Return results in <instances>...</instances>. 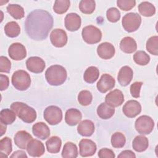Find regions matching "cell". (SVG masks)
Instances as JSON below:
<instances>
[{"label":"cell","instance_id":"obj_1","mask_svg":"<svg viewBox=\"0 0 158 158\" xmlns=\"http://www.w3.org/2000/svg\"><path fill=\"white\" fill-rule=\"evenodd\" d=\"M53 17L46 10L36 9L27 17L25 29L32 40L40 41L46 39L53 27Z\"/></svg>","mask_w":158,"mask_h":158},{"label":"cell","instance_id":"obj_2","mask_svg":"<svg viewBox=\"0 0 158 158\" xmlns=\"http://www.w3.org/2000/svg\"><path fill=\"white\" fill-rule=\"evenodd\" d=\"M67 71L60 65H53L48 68L45 72L47 82L52 86H59L63 84L67 79Z\"/></svg>","mask_w":158,"mask_h":158},{"label":"cell","instance_id":"obj_3","mask_svg":"<svg viewBox=\"0 0 158 158\" xmlns=\"http://www.w3.org/2000/svg\"><path fill=\"white\" fill-rule=\"evenodd\" d=\"M10 109L23 122L31 123L36 118V112L33 107L22 102H14L11 104Z\"/></svg>","mask_w":158,"mask_h":158},{"label":"cell","instance_id":"obj_4","mask_svg":"<svg viewBox=\"0 0 158 158\" xmlns=\"http://www.w3.org/2000/svg\"><path fill=\"white\" fill-rule=\"evenodd\" d=\"M12 84L17 90L25 91L30 86V76L28 73L25 70H17L12 76Z\"/></svg>","mask_w":158,"mask_h":158},{"label":"cell","instance_id":"obj_5","mask_svg":"<svg viewBox=\"0 0 158 158\" xmlns=\"http://www.w3.org/2000/svg\"><path fill=\"white\" fill-rule=\"evenodd\" d=\"M141 23V16L135 12L126 14L122 18V24L124 30L129 33L136 31Z\"/></svg>","mask_w":158,"mask_h":158},{"label":"cell","instance_id":"obj_6","mask_svg":"<svg viewBox=\"0 0 158 158\" xmlns=\"http://www.w3.org/2000/svg\"><path fill=\"white\" fill-rule=\"evenodd\" d=\"M83 40L89 44L99 43L102 38L101 31L94 25L85 27L81 31Z\"/></svg>","mask_w":158,"mask_h":158},{"label":"cell","instance_id":"obj_7","mask_svg":"<svg viewBox=\"0 0 158 158\" xmlns=\"http://www.w3.org/2000/svg\"><path fill=\"white\" fill-rule=\"evenodd\" d=\"M135 127L138 133L141 135H148L153 130L154 122L153 119L148 115H141L136 120Z\"/></svg>","mask_w":158,"mask_h":158},{"label":"cell","instance_id":"obj_8","mask_svg":"<svg viewBox=\"0 0 158 158\" xmlns=\"http://www.w3.org/2000/svg\"><path fill=\"white\" fill-rule=\"evenodd\" d=\"M45 120L51 125L59 123L62 119V112L60 107L56 106H49L44 111Z\"/></svg>","mask_w":158,"mask_h":158},{"label":"cell","instance_id":"obj_9","mask_svg":"<svg viewBox=\"0 0 158 158\" xmlns=\"http://www.w3.org/2000/svg\"><path fill=\"white\" fill-rule=\"evenodd\" d=\"M67 35L66 32L60 28L53 30L50 34V40L53 46L57 48H62L67 43Z\"/></svg>","mask_w":158,"mask_h":158},{"label":"cell","instance_id":"obj_10","mask_svg":"<svg viewBox=\"0 0 158 158\" xmlns=\"http://www.w3.org/2000/svg\"><path fill=\"white\" fill-rule=\"evenodd\" d=\"M26 67L30 72L35 73H40L43 72L46 65L45 62L41 57L33 56L27 60Z\"/></svg>","mask_w":158,"mask_h":158},{"label":"cell","instance_id":"obj_11","mask_svg":"<svg viewBox=\"0 0 158 158\" xmlns=\"http://www.w3.org/2000/svg\"><path fill=\"white\" fill-rule=\"evenodd\" d=\"M9 57L14 60H21L27 56L25 47L19 43H14L10 45L8 49Z\"/></svg>","mask_w":158,"mask_h":158},{"label":"cell","instance_id":"obj_12","mask_svg":"<svg viewBox=\"0 0 158 158\" xmlns=\"http://www.w3.org/2000/svg\"><path fill=\"white\" fill-rule=\"evenodd\" d=\"M123 101V94L120 90L117 89L111 91L105 97V102L112 107L121 106Z\"/></svg>","mask_w":158,"mask_h":158},{"label":"cell","instance_id":"obj_13","mask_svg":"<svg viewBox=\"0 0 158 158\" xmlns=\"http://www.w3.org/2000/svg\"><path fill=\"white\" fill-rule=\"evenodd\" d=\"M122 110L127 117L134 118L140 114L141 106L140 103L136 100H130L124 104Z\"/></svg>","mask_w":158,"mask_h":158},{"label":"cell","instance_id":"obj_14","mask_svg":"<svg viewBox=\"0 0 158 158\" xmlns=\"http://www.w3.org/2000/svg\"><path fill=\"white\" fill-rule=\"evenodd\" d=\"M80 155L81 157H89L94 155L96 151V145L94 141L88 139H82L79 143Z\"/></svg>","mask_w":158,"mask_h":158},{"label":"cell","instance_id":"obj_15","mask_svg":"<svg viewBox=\"0 0 158 158\" xmlns=\"http://www.w3.org/2000/svg\"><path fill=\"white\" fill-rule=\"evenodd\" d=\"M115 79L111 75L105 73L101 77L96 86L100 93H105L109 90L112 89L115 86Z\"/></svg>","mask_w":158,"mask_h":158},{"label":"cell","instance_id":"obj_16","mask_svg":"<svg viewBox=\"0 0 158 158\" xmlns=\"http://www.w3.org/2000/svg\"><path fill=\"white\" fill-rule=\"evenodd\" d=\"M27 151L30 156L40 157L45 152L43 143L36 139H32L27 146Z\"/></svg>","mask_w":158,"mask_h":158},{"label":"cell","instance_id":"obj_17","mask_svg":"<svg viewBox=\"0 0 158 158\" xmlns=\"http://www.w3.org/2000/svg\"><path fill=\"white\" fill-rule=\"evenodd\" d=\"M66 29L70 31L78 30L81 24V19L79 15L76 13H69L66 15L64 20Z\"/></svg>","mask_w":158,"mask_h":158},{"label":"cell","instance_id":"obj_18","mask_svg":"<svg viewBox=\"0 0 158 158\" xmlns=\"http://www.w3.org/2000/svg\"><path fill=\"white\" fill-rule=\"evenodd\" d=\"M115 49L114 46L110 43L104 42L97 48V53L102 59H110L115 55Z\"/></svg>","mask_w":158,"mask_h":158},{"label":"cell","instance_id":"obj_19","mask_svg":"<svg viewBox=\"0 0 158 158\" xmlns=\"http://www.w3.org/2000/svg\"><path fill=\"white\" fill-rule=\"evenodd\" d=\"M133 76V72L131 68L125 65L120 69L117 76V80L121 86H126L128 85L132 80Z\"/></svg>","mask_w":158,"mask_h":158},{"label":"cell","instance_id":"obj_20","mask_svg":"<svg viewBox=\"0 0 158 158\" xmlns=\"http://www.w3.org/2000/svg\"><path fill=\"white\" fill-rule=\"evenodd\" d=\"M32 131L35 136L41 140L47 139L50 135V130L44 122H40L35 123L32 127Z\"/></svg>","mask_w":158,"mask_h":158},{"label":"cell","instance_id":"obj_21","mask_svg":"<svg viewBox=\"0 0 158 158\" xmlns=\"http://www.w3.org/2000/svg\"><path fill=\"white\" fill-rule=\"evenodd\" d=\"M32 138L31 135L29 133L24 130H20L15 135L14 143L20 149H25Z\"/></svg>","mask_w":158,"mask_h":158},{"label":"cell","instance_id":"obj_22","mask_svg":"<svg viewBox=\"0 0 158 158\" xmlns=\"http://www.w3.org/2000/svg\"><path fill=\"white\" fill-rule=\"evenodd\" d=\"M82 118L81 112L75 108L68 109L65 114V121L70 126H75L80 122Z\"/></svg>","mask_w":158,"mask_h":158},{"label":"cell","instance_id":"obj_23","mask_svg":"<svg viewBox=\"0 0 158 158\" xmlns=\"http://www.w3.org/2000/svg\"><path fill=\"white\" fill-rule=\"evenodd\" d=\"M77 131L83 136H90L94 131V124L90 120H84L78 125Z\"/></svg>","mask_w":158,"mask_h":158},{"label":"cell","instance_id":"obj_24","mask_svg":"<svg viewBox=\"0 0 158 158\" xmlns=\"http://www.w3.org/2000/svg\"><path fill=\"white\" fill-rule=\"evenodd\" d=\"M120 48L125 53L131 54L136 51L137 44L136 41L130 36L124 37L120 43Z\"/></svg>","mask_w":158,"mask_h":158},{"label":"cell","instance_id":"obj_25","mask_svg":"<svg viewBox=\"0 0 158 158\" xmlns=\"http://www.w3.org/2000/svg\"><path fill=\"white\" fill-rule=\"evenodd\" d=\"M115 113V109L106 102L101 103L97 108L98 115L102 119L107 120L110 118Z\"/></svg>","mask_w":158,"mask_h":158},{"label":"cell","instance_id":"obj_26","mask_svg":"<svg viewBox=\"0 0 158 158\" xmlns=\"http://www.w3.org/2000/svg\"><path fill=\"white\" fill-rule=\"evenodd\" d=\"M133 149L136 152H143L147 149L149 146L148 139L143 135H138L136 136L132 143Z\"/></svg>","mask_w":158,"mask_h":158},{"label":"cell","instance_id":"obj_27","mask_svg":"<svg viewBox=\"0 0 158 158\" xmlns=\"http://www.w3.org/2000/svg\"><path fill=\"white\" fill-rule=\"evenodd\" d=\"M62 145V141L58 136H54L49 138L46 141L47 151L52 154H56L59 152Z\"/></svg>","mask_w":158,"mask_h":158},{"label":"cell","instance_id":"obj_28","mask_svg":"<svg viewBox=\"0 0 158 158\" xmlns=\"http://www.w3.org/2000/svg\"><path fill=\"white\" fill-rule=\"evenodd\" d=\"M78 149L75 144L67 142L62 151V157L64 158H76L78 157Z\"/></svg>","mask_w":158,"mask_h":158},{"label":"cell","instance_id":"obj_29","mask_svg":"<svg viewBox=\"0 0 158 158\" xmlns=\"http://www.w3.org/2000/svg\"><path fill=\"white\" fill-rule=\"evenodd\" d=\"M99 75V69L94 66L88 67L84 72L83 79L88 83H93L98 78Z\"/></svg>","mask_w":158,"mask_h":158},{"label":"cell","instance_id":"obj_30","mask_svg":"<svg viewBox=\"0 0 158 158\" xmlns=\"http://www.w3.org/2000/svg\"><path fill=\"white\" fill-rule=\"evenodd\" d=\"M16 119L15 112L9 109H4L1 110L0 113L1 123L4 125H10Z\"/></svg>","mask_w":158,"mask_h":158},{"label":"cell","instance_id":"obj_31","mask_svg":"<svg viewBox=\"0 0 158 158\" xmlns=\"http://www.w3.org/2000/svg\"><path fill=\"white\" fill-rule=\"evenodd\" d=\"M4 32L8 37L15 38L19 35L20 28L16 22L11 21L5 25Z\"/></svg>","mask_w":158,"mask_h":158},{"label":"cell","instance_id":"obj_32","mask_svg":"<svg viewBox=\"0 0 158 158\" xmlns=\"http://www.w3.org/2000/svg\"><path fill=\"white\" fill-rule=\"evenodd\" d=\"M138 10L141 15L144 17H151L156 13L154 6L149 2L144 1L138 5Z\"/></svg>","mask_w":158,"mask_h":158},{"label":"cell","instance_id":"obj_33","mask_svg":"<svg viewBox=\"0 0 158 158\" xmlns=\"http://www.w3.org/2000/svg\"><path fill=\"white\" fill-rule=\"evenodd\" d=\"M7 11L15 19H20L25 15L23 8L19 4H9L7 6Z\"/></svg>","mask_w":158,"mask_h":158},{"label":"cell","instance_id":"obj_34","mask_svg":"<svg viewBox=\"0 0 158 158\" xmlns=\"http://www.w3.org/2000/svg\"><path fill=\"white\" fill-rule=\"evenodd\" d=\"M12 141L9 137H4L0 140L1 155L4 154L2 157H7L12 152Z\"/></svg>","mask_w":158,"mask_h":158},{"label":"cell","instance_id":"obj_35","mask_svg":"<svg viewBox=\"0 0 158 158\" xmlns=\"http://www.w3.org/2000/svg\"><path fill=\"white\" fill-rule=\"evenodd\" d=\"M96 2L93 0H81L79 3L80 11L85 14H91L95 10Z\"/></svg>","mask_w":158,"mask_h":158},{"label":"cell","instance_id":"obj_36","mask_svg":"<svg viewBox=\"0 0 158 158\" xmlns=\"http://www.w3.org/2000/svg\"><path fill=\"white\" fill-rule=\"evenodd\" d=\"M111 144L114 148H122L126 143L125 136L120 132H115L111 136Z\"/></svg>","mask_w":158,"mask_h":158},{"label":"cell","instance_id":"obj_37","mask_svg":"<svg viewBox=\"0 0 158 158\" xmlns=\"http://www.w3.org/2000/svg\"><path fill=\"white\" fill-rule=\"evenodd\" d=\"M70 4L69 0H56L53 6V10L58 14H64L67 11Z\"/></svg>","mask_w":158,"mask_h":158},{"label":"cell","instance_id":"obj_38","mask_svg":"<svg viewBox=\"0 0 158 158\" xmlns=\"http://www.w3.org/2000/svg\"><path fill=\"white\" fill-rule=\"evenodd\" d=\"M146 50L151 54L157 56L158 55V36H152L150 37L146 44Z\"/></svg>","mask_w":158,"mask_h":158},{"label":"cell","instance_id":"obj_39","mask_svg":"<svg viewBox=\"0 0 158 158\" xmlns=\"http://www.w3.org/2000/svg\"><path fill=\"white\" fill-rule=\"evenodd\" d=\"M133 60L139 65H146L150 62V56L144 51H138L133 55Z\"/></svg>","mask_w":158,"mask_h":158},{"label":"cell","instance_id":"obj_40","mask_svg":"<svg viewBox=\"0 0 158 158\" xmlns=\"http://www.w3.org/2000/svg\"><path fill=\"white\" fill-rule=\"evenodd\" d=\"M93 100V96L88 90L81 91L78 95V101L81 106H86L89 105Z\"/></svg>","mask_w":158,"mask_h":158},{"label":"cell","instance_id":"obj_41","mask_svg":"<svg viewBox=\"0 0 158 158\" xmlns=\"http://www.w3.org/2000/svg\"><path fill=\"white\" fill-rule=\"evenodd\" d=\"M106 17L109 22L115 23L120 19V12L117 8L110 7L106 12Z\"/></svg>","mask_w":158,"mask_h":158},{"label":"cell","instance_id":"obj_42","mask_svg":"<svg viewBox=\"0 0 158 158\" xmlns=\"http://www.w3.org/2000/svg\"><path fill=\"white\" fill-rule=\"evenodd\" d=\"M136 4L134 0H118L117 1V6L122 10L128 11L131 10Z\"/></svg>","mask_w":158,"mask_h":158},{"label":"cell","instance_id":"obj_43","mask_svg":"<svg viewBox=\"0 0 158 158\" xmlns=\"http://www.w3.org/2000/svg\"><path fill=\"white\" fill-rule=\"evenodd\" d=\"M11 68V62L9 59L5 57L1 56L0 57V72L9 73Z\"/></svg>","mask_w":158,"mask_h":158},{"label":"cell","instance_id":"obj_44","mask_svg":"<svg viewBox=\"0 0 158 158\" xmlns=\"http://www.w3.org/2000/svg\"><path fill=\"white\" fill-rule=\"evenodd\" d=\"M142 85H143V82L141 81H136L131 85L130 93L133 98H138L139 97L140 90Z\"/></svg>","mask_w":158,"mask_h":158},{"label":"cell","instance_id":"obj_45","mask_svg":"<svg viewBox=\"0 0 158 158\" xmlns=\"http://www.w3.org/2000/svg\"><path fill=\"white\" fill-rule=\"evenodd\" d=\"M98 155L100 158H114L115 157L113 151L108 148L101 149L99 151Z\"/></svg>","mask_w":158,"mask_h":158},{"label":"cell","instance_id":"obj_46","mask_svg":"<svg viewBox=\"0 0 158 158\" xmlns=\"http://www.w3.org/2000/svg\"><path fill=\"white\" fill-rule=\"evenodd\" d=\"M0 89L1 91H4L6 89L9 85V77L7 75L1 74L0 75Z\"/></svg>","mask_w":158,"mask_h":158},{"label":"cell","instance_id":"obj_47","mask_svg":"<svg viewBox=\"0 0 158 158\" xmlns=\"http://www.w3.org/2000/svg\"><path fill=\"white\" fill-rule=\"evenodd\" d=\"M124 157L135 158L136 157V156L135 153L131 150H125L123 151H122L120 154L118 155V158H124Z\"/></svg>","mask_w":158,"mask_h":158},{"label":"cell","instance_id":"obj_48","mask_svg":"<svg viewBox=\"0 0 158 158\" xmlns=\"http://www.w3.org/2000/svg\"><path fill=\"white\" fill-rule=\"evenodd\" d=\"M10 157H25L27 158V155L23 151H16L12 155L10 156Z\"/></svg>","mask_w":158,"mask_h":158},{"label":"cell","instance_id":"obj_49","mask_svg":"<svg viewBox=\"0 0 158 158\" xmlns=\"http://www.w3.org/2000/svg\"><path fill=\"white\" fill-rule=\"evenodd\" d=\"M6 131V125L1 123V136H2Z\"/></svg>","mask_w":158,"mask_h":158}]
</instances>
